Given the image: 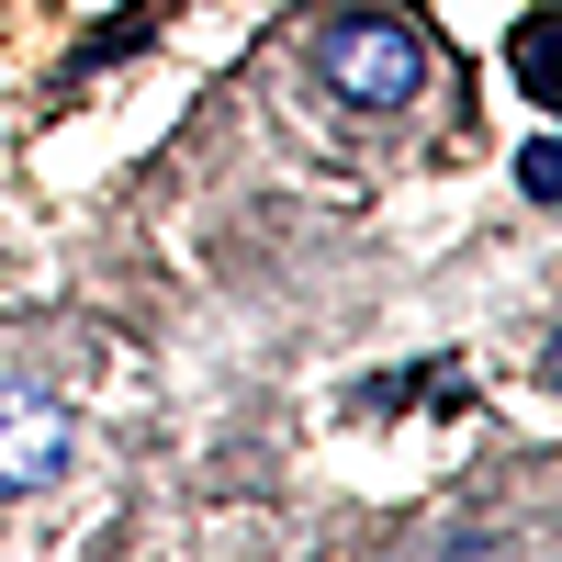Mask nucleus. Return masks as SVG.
Returning <instances> with one entry per match:
<instances>
[{
  "instance_id": "f257e3e1",
  "label": "nucleus",
  "mask_w": 562,
  "mask_h": 562,
  "mask_svg": "<svg viewBox=\"0 0 562 562\" xmlns=\"http://www.w3.org/2000/svg\"><path fill=\"white\" fill-rule=\"evenodd\" d=\"M315 68H326V90H338V102H360V113H394L405 90L428 79V45H416L405 23H383V12H349V23H326Z\"/></svg>"
},
{
  "instance_id": "f03ea898",
  "label": "nucleus",
  "mask_w": 562,
  "mask_h": 562,
  "mask_svg": "<svg viewBox=\"0 0 562 562\" xmlns=\"http://www.w3.org/2000/svg\"><path fill=\"white\" fill-rule=\"evenodd\" d=\"M68 461V416L45 394H0V484H45Z\"/></svg>"
}]
</instances>
